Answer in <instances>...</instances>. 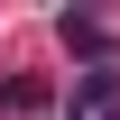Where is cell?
Returning a JSON list of instances; mask_svg holds the SVG:
<instances>
[{"instance_id":"obj_1","label":"cell","mask_w":120,"mask_h":120,"mask_svg":"<svg viewBox=\"0 0 120 120\" xmlns=\"http://www.w3.org/2000/svg\"><path fill=\"white\" fill-rule=\"evenodd\" d=\"M65 120H120V74H111V65H83V74H74V111H65Z\"/></svg>"},{"instance_id":"obj_2","label":"cell","mask_w":120,"mask_h":120,"mask_svg":"<svg viewBox=\"0 0 120 120\" xmlns=\"http://www.w3.org/2000/svg\"><path fill=\"white\" fill-rule=\"evenodd\" d=\"M65 46H83V56H111V28H102V19H74V9H65Z\"/></svg>"}]
</instances>
